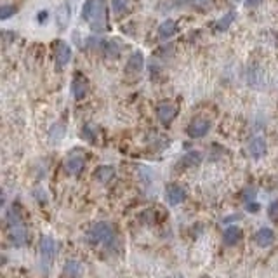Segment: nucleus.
<instances>
[{
	"label": "nucleus",
	"instance_id": "f257e3e1",
	"mask_svg": "<svg viewBox=\"0 0 278 278\" xmlns=\"http://www.w3.org/2000/svg\"><path fill=\"white\" fill-rule=\"evenodd\" d=\"M87 238L94 243H110L115 240V230L110 223H96L87 232Z\"/></svg>",
	"mask_w": 278,
	"mask_h": 278
},
{
	"label": "nucleus",
	"instance_id": "f03ea898",
	"mask_svg": "<svg viewBox=\"0 0 278 278\" xmlns=\"http://www.w3.org/2000/svg\"><path fill=\"white\" fill-rule=\"evenodd\" d=\"M106 0H93V14H91V28L94 32H103L104 23H106V9H104Z\"/></svg>",
	"mask_w": 278,
	"mask_h": 278
},
{
	"label": "nucleus",
	"instance_id": "7ed1b4c3",
	"mask_svg": "<svg viewBox=\"0 0 278 278\" xmlns=\"http://www.w3.org/2000/svg\"><path fill=\"white\" fill-rule=\"evenodd\" d=\"M56 240L52 236H42L40 238V259L44 263V270H49V264L52 263V259L56 257Z\"/></svg>",
	"mask_w": 278,
	"mask_h": 278
},
{
	"label": "nucleus",
	"instance_id": "20e7f679",
	"mask_svg": "<svg viewBox=\"0 0 278 278\" xmlns=\"http://www.w3.org/2000/svg\"><path fill=\"white\" fill-rule=\"evenodd\" d=\"M209 131H211V122L205 120V118H195V120L189 122L188 129H186L188 136L193 139L203 138V136H207V132Z\"/></svg>",
	"mask_w": 278,
	"mask_h": 278
},
{
	"label": "nucleus",
	"instance_id": "39448f33",
	"mask_svg": "<svg viewBox=\"0 0 278 278\" xmlns=\"http://www.w3.org/2000/svg\"><path fill=\"white\" fill-rule=\"evenodd\" d=\"M28 238H30V233L23 225L11 226L9 228V240H11V243L14 247H23L25 243H28Z\"/></svg>",
	"mask_w": 278,
	"mask_h": 278
},
{
	"label": "nucleus",
	"instance_id": "423d86ee",
	"mask_svg": "<svg viewBox=\"0 0 278 278\" xmlns=\"http://www.w3.org/2000/svg\"><path fill=\"white\" fill-rule=\"evenodd\" d=\"M70 59H72V47L68 46L66 42H63V40H57V44H56V64H57V68L66 66V64L70 63Z\"/></svg>",
	"mask_w": 278,
	"mask_h": 278
},
{
	"label": "nucleus",
	"instance_id": "0eeeda50",
	"mask_svg": "<svg viewBox=\"0 0 278 278\" xmlns=\"http://www.w3.org/2000/svg\"><path fill=\"white\" fill-rule=\"evenodd\" d=\"M165 196H167V202L171 205H179L181 202H185L186 189L181 185H169L165 188Z\"/></svg>",
	"mask_w": 278,
	"mask_h": 278
},
{
	"label": "nucleus",
	"instance_id": "6e6552de",
	"mask_svg": "<svg viewBox=\"0 0 278 278\" xmlns=\"http://www.w3.org/2000/svg\"><path fill=\"white\" fill-rule=\"evenodd\" d=\"M176 113H178V108L174 106L172 103H162L157 106V117L158 120L162 122V124H171L172 120H174Z\"/></svg>",
	"mask_w": 278,
	"mask_h": 278
},
{
	"label": "nucleus",
	"instance_id": "1a4fd4ad",
	"mask_svg": "<svg viewBox=\"0 0 278 278\" xmlns=\"http://www.w3.org/2000/svg\"><path fill=\"white\" fill-rule=\"evenodd\" d=\"M144 66V56L141 50H136V52H132V56L127 59V64H125V72L127 73H139L141 70H143Z\"/></svg>",
	"mask_w": 278,
	"mask_h": 278
},
{
	"label": "nucleus",
	"instance_id": "9d476101",
	"mask_svg": "<svg viewBox=\"0 0 278 278\" xmlns=\"http://www.w3.org/2000/svg\"><path fill=\"white\" fill-rule=\"evenodd\" d=\"M84 165H86V160H84L82 155H68L66 162H64V169H66L68 174H79L80 171L84 169Z\"/></svg>",
	"mask_w": 278,
	"mask_h": 278
},
{
	"label": "nucleus",
	"instance_id": "9b49d317",
	"mask_svg": "<svg viewBox=\"0 0 278 278\" xmlns=\"http://www.w3.org/2000/svg\"><path fill=\"white\" fill-rule=\"evenodd\" d=\"M247 148H249L250 157L261 158L266 153V141H264V138H261V136H256V138H252L249 141V146Z\"/></svg>",
	"mask_w": 278,
	"mask_h": 278
},
{
	"label": "nucleus",
	"instance_id": "f8f14e48",
	"mask_svg": "<svg viewBox=\"0 0 278 278\" xmlns=\"http://www.w3.org/2000/svg\"><path fill=\"white\" fill-rule=\"evenodd\" d=\"M242 236H243L242 230H240L236 225L228 226V228L223 232V240H225L226 245H236V243L242 240Z\"/></svg>",
	"mask_w": 278,
	"mask_h": 278
},
{
	"label": "nucleus",
	"instance_id": "ddd939ff",
	"mask_svg": "<svg viewBox=\"0 0 278 278\" xmlns=\"http://www.w3.org/2000/svg\"><path fill=\"white\" fill-rule=\"evenodd\" d=\"M273 240H275V233L271 228H261L254 235V242L259 247H270L273 243Z\"/></svg>",
	"mask_w": 278,
	"mask_h": 278
},
{
	"label": "nucleus",
	"instance_id": "4468645a",
	"mask_svg": "<svg viewBox=\"0 0 278 278\" xmlns=\"http://www.w3.org/2000/svg\"><path fill=\"white\" fill-rule=\"evenodd\" d=\"M84 273V266L82 263H79V261L75 259H70L64 263V275L70 278H80Z\"/></svg>",
	"mask_w": 278,
	"mask_h": 278
},
{
	"label": "nucleus",
	"instance_id": "2eb2a0df",
	"mask_svg": "<svg viewBox=\"0 0 278 278\" xmlns=\"http://www.w3.org/2000/svg\"><path fill=\"white\" fill-rule=\"evenodd\" d=\"M94 178L99 183H103V185H106V183H110L111 179L115 178V169L111 167V165H101V167H97L96 172H94Z\"/></svg>",
	"mask_w": 278,
	"mask_h": 278
},
{
	"label": "nucleus",
	"instance_id": "dca6fc26",
	"mask_svg": "<svg viewBox=\"0 0 278 278\" xmlns=\"http://www.w3.org/2000/svg\"><path fill=\"white\" fill-rule=\"evenodd\" d=\"M72 93L75 99H84L87 94V80L84 77H75L72 84Z\"/></svg>",
	"mask_w": 278,
	"mask_h": 278
},
{
	"label": "nucleus",
	"instance_id": "f3484780",
	"mask_svg": "<svg viewBox=\"0 0 278 278\" xmlns=\"http://www.w3.org/2000/svg\"><path fill=\"white\" fill-rule=\"evenodd\" d=\"M200 162H202V153H200V151H191V153L185 155V157L179 160L178 167L189 169V167H195V165H198Z\"/></svg>",
	"mask_w": 278,
	"mask_h": 278
},
{
	"label": "nucleus",
	"instance_id": "a211bd4d",
	"mask_svg": "<svg viewBox=\"0 0 278 278\" xmlns=\"http://www.w3.org/2000/svg\"><path fill=\"white\" fill-rule=\"evenodd\" d=\"M176 28H178V25H176L174 19H167V21L162 23L160 28H158V35H160V39H171L176 33Z\"/></svg>",
	"mask_w": 278,
	"mask_h": 278
},
{
	"label": "nucleus",
	"instance_id": "6ab92c4d",
	"mask_svg": "<svg viewBox=\"0 0 278 278\" xmlns=\"http://www.w3.org/2000/svg\"><path fill=\"white\" fill-rule=\"evenodd\" d=\"M56 23L59 25L61 30L66 28L68 23H70V7H68L66 4L61 5V7L57 9V12H56Z\"/></svg>",
	"mask_w": 278,
	"mask_h": 278
},
{
	"label": "nucleus",
	"instance_id": "aec40b11",
	"mask_svg": "<svg viewBox=\"0 0 278 278\" xmlns=\"http://www.w3.org/2000/svg\"><path fill=\"white\" fill-rule=\"evenodd\" d=\"M64 125L63 124H54L52 127H50L49 131V139L52 141V143H59L61 139L64 138Z\"/></svg>",
	"mask_w": 278,
	"mask_h": 278
},
{
	"label": "nucleus",
	"instance_id": "412c9836",
	"mask_svg": "<svg viewBox=\"0 0 278 278\" xmlns=\"http://www.w3.org/2000/svg\"><path fill=\"white\" fill-rule=\"evenodd\" d=\"M233 21H235V12H228V14H225V18L219 19L216 28H218L219 32H225V30L230 28V25H232Z\"/></svg>",
	"mask_w": 278,
	"mask_h": 278
},
{
	"label": "nucleus",
	"instance_id": "4be33fe9",
	"mask_svg": "<svg viewBox=\"0 0 278 278\" xmlns=\"http://www.w3.org/2000/svg\"><path fill=\"white\" fill-rule=\"evenodd\" d=\"M104 52H106L108 57H117L118 54H120V46H118L117 40H110V42H106V46H104Z\"/></svg>",
	"mask_w": 278,
	"mask_h": 278
},
{
	"label": "nucleus",
	"instance_id": "5701e85b",
	"mask_svg": "<svg viewBox=\"0 0 278 278\" xmlns=\"http://www.w3.org/2000/svg\"><path fill=\"white\" fill-rule=\"evenodd\" d=\"M80 136H82L86 141H89V143H94V141H96V131L93 129V125H84Z\"/></svg>",
	"mask_w": 278,
	"mask_h": 278
},
{
	"label": "nucleus",
	"instance_id": "b1692460",
	"mask_svg": "<svg viewBox=\"0 0 278 278\" xmlns=\"http://www.w3.org/2000/svg\"><path fill=\"white\" fill-rule=\"evenodd\" d=\"M111 9H113L115 14L120 16L127 9V0H111Z\"/></svg>",
	"mask_w": 278,
	"mask_h": 278
},
{
	"label": "nucleus",
	"instance_id": "393cba45",
	"mask_svg": "<svg viewBox=\"0 0 278 278\" xmlns=\"http://www.w3.org/2000/svg\"><path fill=\"white\" fill-rule=\"evenodd\" d=\"M14 12H16V9L12 7V5H2V7H0V19L11 18Z\"/></svg>",
	"mask_w": 278,
	"mask_h": 278
},
{
	"label": "nucleus",
	"instance_id": "a878e982",
	"mask_svg": "<svg viewBox=\"0 0 278 278\" xmlns=\"http://www.w3.org/2000/svg\"><path fill=\"white\" fill-rule=\"evenodd\" d=\"M91 14H93V0H87L86 4H84V7H82V19L89 21Z\"/></svg>",
	"mask_w": 278,
	"mask_h": 278
},
{
	"label": "nucleus",
	"instance_id": "bb28decb",
	"mask_svg": "<svg viewBox=\"0 0 278 278\" xmlns=\"http://www.w3.org/2000/svg\"><path fill=\"white\" fill-rule=\"evenodd\" d=\"M270 218L273 219V221H277L278 219V202H273L270 207Z\"/></svg>",
	"mask_w": 278,
	"mask_h": 278
},
{
	"label": "nucleus",
	"instance_id": "cd10ccee",
	"mask_svg": "<svg viewBox=\"0 0 278 278\" xmlns=\"http://www.w3.org/2000/svg\"><path fill=\"white\" fill-rule=\"evenodd\" d=\"M263 0H245V5L247 7H256V5H259Z\"/></svg>",
	"mask_w": 278,
	"mask_h": 278
},
{
	"label": "nucleus",
	"instance_id": "c85d7f7f",
	"mask_svg": "<svg viewBox=\"0 0 278 278\" xmlns=\"http://www.w3.org/2000/svg\"><path fill=\"white\" fill-rule=\"evenodd\" d=\"M247 209H249V211H259V205H257V203H247Z\"/></svg>",
	"mask_w": 278,
	"mask_h": 278
},
{
	"label": "nucleus",
	"instance_id": "c756f323",
	"mask_svg": "<svg viewBox=\"0 0 278 278\" xmlns=\"http://www.w3.org/2000/svg\"><path fill=\"white\" fill-rule=\"evenodd\" d=\"M193 2H195L196 5H207L209 4V0H193Z\"/></svg>",
	"mask_w": 278,
	"mask_h": 278
},
{
	"label": "nucleus",
	"instance_id": "7c9ffc66",
	"mask_svg": "<svg viewBox=\"0 0 278 278\" xmlns=\"http://www.w3.org/2000/svg\"><path fill=\"white\" fill-rule=\"evenodd\" d=\"M169 278H183L181 275H174V277H169Z\"/></svg>",
	"mask_w": 278,
	"mask_h": 278
}]
</instances>
